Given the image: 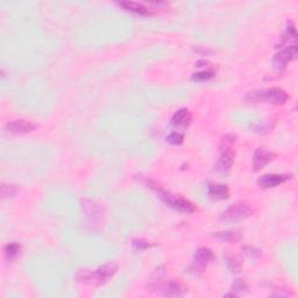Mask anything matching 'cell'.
<instances>
[{"label": "cell", "instance_id": "12", "mask_svg": "<svg viewBox=\"0 0 298 298\" xmlns=\"http://www.w3.org/2000/svg\"><path fill=\"white\" fill-rule=\"evenodd\" d=\"M119 6L122 7L123 10L129 11V12H133L140 15H152L154 13V11L149 7H147L145 4L138 3V2H121L119 3Z\"/></svg>", "mask_w": 298, "mask_h": 298}, {"label": "cell", "instance_id": "14", "mask_svg": "<svg viewBox=\"0 0 298 298\" xmlns=\"http://www.w3.org/2000/svg\"><path fill=\"white\" fill-rule=\"evenodd\" d=\"M82 207L84 208V214L88 218H90L91 223H97L100 218V207L90 200H82Z\"/></svg>", "mask_w": 298, "mask_h": 298}, {"label": "cell", "instance_id": "2", "mask_svg": "<svg viewBox=\"0 0 298 298\" xmlns=\"http://www.w3.org/2000/svg\"><path fill=\"white\" fill-rule=\"evenodd\" d=\"M288 98V94L280 88L254 90L248 92L246 96V99L250 103H268L273 105H283Z\"/></svg>", "mask_w": 298, "mask_h": 298}, {"label": "cell", "instance_id": "7", "mask_svg": "<svg viewBox=\"0 0 298 298\" xmlns=\"http://www.w3.org/2000/svg\"><path fill=\"white\" fill-rule=\"evenodd\" d=\"M150 286H155L163 292L164 296L179 297L187 291V288L180 281H169L168 283H154Z\"/></svg>", "mask_w": 298, "mask_h": 298}, {"label": "cell", "instance_id": "16", "mask_svg": "<svg viewBox=\"0 0 298 298\" xmlns=\"http://www.w3.org/2000/svg\"><path fill=\"white\" fill-rule=\"evenodd\" d=\"M215 237L220 241H225L228 243H235L241 240L242 235L238 231H225V232H216Z\"/></svg>", "mask_w": 298, "mask_h": 298}, {"label": "cell", "instance_id": "23", "mask_svg": "<svg viewBox=\"0 0 298 298\" xmlns=\"http://www.w3.org/2000/svg\"><path fill=\"white\" fill-rule=\"evenodd\" d=\"M232 288H233L235 291H242V290L247 289V286L242 280H237L233 283V286H232Z\"/></svg>", "mask_w": 298, "mask_h": 298}, {"label": "cell", "instance_id": "10", "mask_svg": "<svg viewBox=\"0 0 298 298\" xmlns=\"http://www.w3.org/2000/svg\"><path fill=\"white\" fill-rule=\"evenodd\" d=\"M288 180V176L284 175H278V174H268V175H263L258 180L259 187L262 189H270V188H276L278 185Z\"/></svg>", "mask_w": 298, "mask_h": 298}, {"label": "cell", "instance_id": "18", "mask_svg": "<svg viewBox=\"0 0 298 298\" xmlns=\"http://www.w3.org/2000/svg\"><path fill=\"white\" fill-rule=\"evenodd\" d=\"M215 76V72L212 70H204V71H199L193 73L191 76V79L193 82H203V80H207L212 78Z\"/></svg>", "mask_w": 298, "mask_h": 298}, {"label": "cell", "instance_id": "19", "mask_svg": "<svg viewBox=\"0 0 298 298\" xmlns=\"http://www.w3.org/2000/svg\"><path fill=\"white\" fill-rule=\"evenodd\" d=\"M18 191V189L15 185L12 184H3L2 185V196L4 198H6V197H12L13 195H15Z\"/></svg>", "mask_w": 298, "mask_h": 298}, {"label": "cell", "instance_id": "4", "mask_svg": "<svg viewBox=\"0 0 298 298\" xmlns=\"http://www.w3.org/2000/svg\"><path fill=\"white\" fill-rule=\"evenodd\" d=\"M234 134H225L220 141V156L217 162V170L220 173L230 172L234 162V143H235Z\"/></svg>", "mask_w": 298, "mask_h": 298}, {"label": "cell", "instance_id": "17", "mask_svg": "<svg viewBox=\"0 0 298 298\" xmlns=\"http://www.w3.org/2000/svg\"><path fill=\"white\" fill-rule=\"evenodd\" d=\"M4 251H5V257L9 259V260H13L20 254L21 251V246L17 242H11L9 245L4 247Z\"/></svg>", "mask_w": 298, "mask_h": 298}, {"label": "cell", "instance_id": "8", "mask_svg": "<svg viewBox=\"0 0 298 298\" xmlns=\"http://www.w3.org/2000/svg\"><path fill=\"white\" fill-rule=\"evenodd\" d=\"M37 129L36 123H34L29 120H25V119H18V120H13L7 123L5 126V130L10 133L13 134H26V133H30L34 130Z\"/></svg>", "mask_w": 298, "mask_h": 298}, {"label": "cell", "instance_id": "9", "mask_svg": "<svg viewBox=\"0 0 298 298\" xmlns=\"http://www.w3.org/2000/svg\"><path fill=\"white\" fill-rule=\"evenodd\" d=\"M214 251L210 248H206V247H200V248L197 249L195 253V258H193V268L202 272L205 267L214 260Z\"/></svg>", "mask_w": 298, "mask_h": 298}, {"label": "cell", "instance_id": "20", "mask_svg": "<svg viewBox=\"0 0 298 298\" xmlns=\"http://www.w3.org/2000/svg\"><path fill=\"white\" fill-rule=\"evenodd\" d=\"M184 140V137L182 133H179V132H173L172 134H169L167 137V141L172 145H181L182 142Z\"/></svg>", "mask_w": 298, "mask_h": 298}, {"label": "cell", "instance_id": "22", "mask_svg": "<svg viewBox=\"0 0 298 298\" xmlns=\"http://www.w3.org/2000/svg\"><path fill=\"white\" fill-rule=\"evenodd\" d=\"M132 243H133L134 248L138 249V250H143V249H147L148 247H150V243L148 241H145V240H142V239H134Z\"/></svg>", "mask_w": 298, "mask_h": 298}, {"label": "cell", "instance_id": "11", "mask_svg": "<svg viewBox=\"0 0 298 298\" xmlns=\"http://www.w3.org/2000/svg\"><path fill=\"white\" fill-rule=\"evenodd\" d=\"M274 154L272 152H268L265 148H258L255 150L254 153V157H253V167L254 170H260L263 167H266L269 162L273 161L274 158Z\"/></svg>", "mask_w": 298, "mask_h": 298}, {"label": "cell", "instance_id": "13", "mask_svg": "<svg viewBox=\"0 0 298 298\" xmlns=\"http://www.w3.org/2000/svg\"><path fill=\"white\" fill-rule=\"evenodd\" d=\"M208 196L215 200H223L226 199L230 195L227 185L225 184H218V183H211L208 184Z\"/></svg>", "mask_w": 298, "mask_h": 298}, {"label": "cell", "instance_id": "15", "mask_svg": "<svg viewBox=\"0 0 298 298\" xmlns=\"http://www.w3.org/2000/svg\"><path fill=\"white\" fill-rule=\"evenodd\" d=\"M191 113L189 112L188 108H181L173 115L172 123L174 126H188L191 121Z\"/></svg>", "mask_w": 298, "mask_h": 298}, {"label": "cell", "instance_id": "5", "mask_svg": "<svg viewBox=\"0 0 298 298\" xmlns=\"http://www.w3.org/2000/svg\"><path fill=\"white\" fill-rule=\"evenodd\" d=\"M251 214H253V210L248 204L235 203L223 212L222 218L226 222H238V220L248 218Z\"/></svg>", "mask_w": 298, "mask_h": 298}, {"label": "cell", "instance_id": "21", "mask_svg": "<svg viewBox=\"0 0 298 298\" xmlns=\"http://www.w3.org/2000/svg\"><path fill=\"white\" fill-rule=\"evenodd\" d=\"M227 265L232 272H239L240 267H241V261L237 257H230L227 258Z\"/></svg>", "mask_w": 298, "mask_h": 298}, {"label": "cell", "instance_id": "3", "mask_svg": "<svg viewBox=\"0 0 298 298\" xmlns=\"http://www.w3.org/2000/svg\"><path fill=\"white\" fill-rule=\"evenodd\" d=\"M148 185L150 189L155 190L158 197L163 200V202L168 205V206L175 208L176 211L183 212V214H192V212L196 211V206L191 202H189L188 199L182 198V197L174 196L172 193L164 190L163 188H161L160 185L156 183H153V182H148Z\"/></svg>", "mask_w": 298, "mask_h": 298}, {"label": "cell", "instance_id": "1", "mask_svg": "<svg viewBox=\"0 0 298 298\" xmlns=\"http://www.w3.org/2000/svg\"><path fill=\"white\" fill-rule=\"evenodd\" d=\"M118 267L115 263H106V265L100 266L95 273L90 272L89 269H80L77 273L76 277L80 282L85 283H92L95 285H102L110 280L113 275L117 273Z\"/></svg>", "mask_w": 298, "mask_h": 298}, {"label": "cell", "instance_id": "6", "mask_svg": "<svg viewBox=\"0 0 298 298\" xmlns=\"http://www.w3.org/2000/svg\"><path fill=\"white\" fill-rule=\"evenodd\" d=\"M296 56H297V45L295 44L292 46H286L285 48L282 49L280 53H277L274 57L273 64H274L275 70L276 71L284 70L289 62L295 60Z\"/></svg>", "mask_w": 298, "mask_h": 298}]
</instances>
